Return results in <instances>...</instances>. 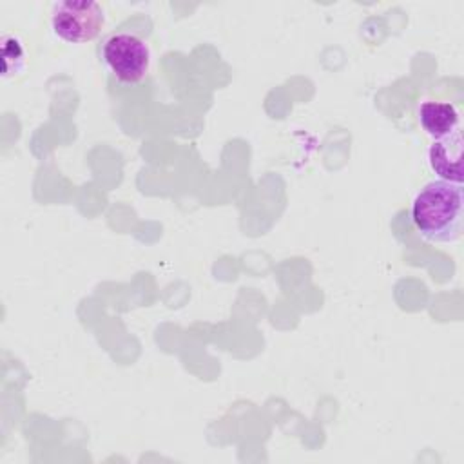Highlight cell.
<instances>
[{
    "instance_id": "6da1fadb",
    "label": "cell",
    "mask_w": 464,
    "mask_h": 464,
    "mask_svg": "<svg viewBox=\"0 0 464 464\" xmlns=\"http://www.w3.org/2000/svg\"><path fill=\"white\" fill-rule=\"evenodd\" d=\"M411 219L430 243H455L462 236L464 190L462 183L433 179L413 198Z\"/></svg>"
},
{
    "instance_id": "7a4b0ae2",
    "label": "cell",
    "mask_w": 464,
    "mask_h": 464,
    "mask_svg": "<svg viewBox=\"0 0 464 464\" xmlns=\"http://www.w3.org/2000/svg\"><path fill=\"white\" fill-rule=\"evenodd\" d=\"M102 58L121 83L132 85L147 76L150 49L140 36L121 31L112 33L103 40Z\"/></svg>"
},
{
    "instance_id": "3957f363",
    "label": "cell",
    "mask_w": 464,
    "mask_h": 464,
    "mask_svg": "<svg viewBox=\"0 0 464 464\" xmlns=\"http://www.w3.org/2000/svg\"><path fill=\"white\" fill-rule=\"evenodd\" d=\"M105 24L103 7L98 2H58L53 7L51 25L58 38L67 44H87L94 40Z\"/></svg>"
},
{
    "instance_id": "277c9868",
    "label": "cell",
    "mask_w": 464,
    "mask_h": 464,
    "mask_svg": "<svg viewBox=\"0 0 464 464\" xmlns=\"http://www.w3.org/2000/svg\"><path fill=\"white\" fill-rule=\"evenodd\" d=\"M462 132L460 129L453 130L451 134L433 140L428 149V163L430 169L439 176V179L462 183L464 170H462Z\"/></svg>"
},
{
    "instance_id": "8992f818",
    "label": "cell",
    "mask_w": 464,
    "mask_h": 464,
    "mask_svg": "<svg viewBox=\"0 0 464 464\" xmlns=\"http://www.w3.org/2000/svg\"><path fill=\"white\" fill-rule=\"evenodd\" d=\"M2 56H4V78L24 71L25 54L20 40L11 34H4L2 38Z\"/></svg>"
},
{
    "instance_id": "5b68a950",
    "label": "cell",
    "mask_w": 464,
    "mask_h": 464,
    "mask_svg": "<svg viewBox=\"0 0 464 464\" xmlns=\"http://www.w3.org/2000/svg\"><path fill=\"white\" fill-rule=\"evenodd\" d=\"M419 121L433 140L460 129V112L451 102H422L417 111Z\"/></svg>"
}]
</instances>
